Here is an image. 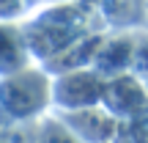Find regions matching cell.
I'll list each match as a JSON object with an SVG mask.
<instances>
[{
	"mask_svg": "<svg viewBox=\"0 0 148 143\" xmlns=\"http://www.w3.org/2000/svg\"><path fill=\"white\" fill-rule=\"evenodd\" d=\"M52 105V77L41 66L0 77V110L16 121H30Z\"/></svg>",
	"mask_w": 148,
	"mask_h": 143,
	"instance_id": "7a4b0ae2",
	"label": "cell"
},
{
	"mask_svg": "<svg viewBox=\"0 0 148 143\" xmlns=\"http://www.w3.org/2000/svg\"><path fill=\"white\" fill-rule=\"evenodd\" d=\"M107 83L96 66L88 69H74L52 77V107L55 113H74L85 107H99L104 102Z\"/></svg>",
	"mask_w": 148,
	"mask_h": 143,
	"instance_id": "3957f363",
	"label": "cell"
},
{
	"mask_svg": "<svg viewBox=\"0 0 148 143\" xmlns=\"http://www.w3.org/2000/svg\"><path fill=\"white\" fill-rule=\"evenodd\" d=\"M101 107L107 113H112L121 124L134 116H143V113H148V83L140 80L134 72L110 77Z\"/></svg>",
	"mask_w": 148,
	"mask_h": 143,
	"instance_id": "277c9868",
	"label": "cell"
},
{
	"mask_svg": "<svg viewBox=\"0 0 148 143\" xmlns=\"http://www.w3.org/2000/svg\"><path fill=\"white\" fill-rule=\"evenodd\" d=\"M134 55H137V33H118V36L104 39L99 55H96V69L110 77H121L134 69Z\"/></svg>",
	"mask_w": 148,
	"mask_h": 143,
	"instance_id": "8992f818",
	"label": "cell"
},
{
	"mask_svg": "<svg viewBox=\"0 0 148 143\" xmlns=\"http://www.w3.org/2000/svg\"><path fill=\"white\" fill-rule=\"evenodd\" d=\"M58 118L77 135L82 143H112L121 132V121L104 107H85L74 113H58Z\"/></svg>",
	"mask_w": 148,
	"mask_h": 143,
	"instance_id": "5b68a950",
	"label": "cell"
},
{
	"mask_svg": "<svg viewBox=\"0 0 148 143\" xmlns=\"http://www.w3.org/2000/svg\"><path fill=\"white\" fill-rule=\"evenodd\" d=\"M27 11V0H0V22H19Z\"/></svg>",
	"mask_w": 148,
	"mask_h": 143,
	"instance_id": "7c38bea8",
	"label": "cell"
},
{
	"mask_svg": "<svg viewBox=\"0 0 148 143\" xmlns=\"http://www.w3.org/2000/svg\"><path fill=\"white\" fill-rule=\"evenodd\" d=\"M38 143H82L77 135L60 121L58 116L55 118H47L41 124V132H38Z\"/></svg>",
	"mask_w": 148,
	"mask_h": 143,
	"instance_id": "9c48e42d",
	"label": "cell"
},
{
	"mask_svg": "<svg viewBox=\"0 0 148 143\" xmlns=\"http://www.w3.org/2000/svg\"><path fill=\"white\" fill-rule=\"evenodd\" d=\"M134 74L148 83V33H137V55H134Z\"/></svg>",
	"mask_w": 148,
	"mask_h": 143,
	"instance_id": "8fae6325",
	"label": "cell"
},
{
	"mask_svg": "<svg viewBox=\"0 0 148 143\" xmlns=\"http://www.w3.org/2000/svg\"><path fill=\"white\" fill-rule=\"evenodd\" d=\"M104 11V19H110L112 25H134V22H143L145 17V0H104L101 3Z\"/></svg>",
	"mask_w": 148,
	"mask_h": 143,
	"instance_id": "ba28073f",
	"label": "cell"
},
{
	"mask_svg": "<svg viewBox=\"0 0 148 143\" xmlns=\"http://www.w3.org/2000/svg\"><path fill=\"white\" fill-rule=\"evenodd\" d=\"M27 66H33V55L22 25L19 22H0V77L16 74Z\"/></svg>",
	"mask_w": 148,
	"mask_h": 143,
	"instance_id": "52a82bcc",
	"label": "cell"
},
{
	"mask_svg": "<svg viewBox=\"0 0 148 143\" xmlns=\"http://www.w3.org/2000/svg\"><path fill=\"white\" fill-rule=\"evenodd\" d=\"M22 30H25L30 55L49 64L60 53H66L71 44L88 36V17L74 3H58L27 19Z\"/></svg>",
	"mask_w": 148,
	"mask_h": 143,
	"instance_id": "6da1fadb",
	"label": "cell"
},
{
	"mask_svg": "<svg viewBox=\"0 0 148 143\" xmlns=\"http://www.w3.org/2000/svg\"><path fill=\"white\" fill-rule=\"evenodd\" d=\"M118 138H121L123 143H148V113L123 121Z\"/></svg>",
	"mask_w": 148,
	"mask_h": 143,
	"instance_id": "30bf717a",
	"label": "cell"
}]
</instances>
